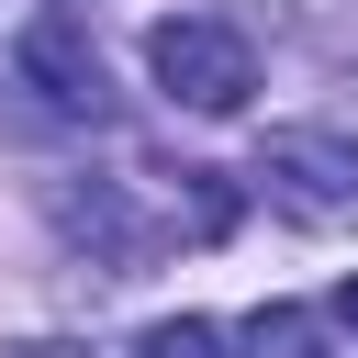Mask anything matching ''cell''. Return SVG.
<instances>
[{"label":"cell","instance_id":"4","mask_svg":"<svg viewBox=\"0 0 358 358\" xmlns=\"http://www.w3.org/2000/svg\"><path fill=\"white\" fill-rule=\"evenodd\" d=\"M45 213H56V235H67V246H90V257H101L112 280H123V268H134V257L157 246V224H134L112 179H90V190H78V179H56V190H45Z\"/></svg>","mask_w":358,"mask_h":358},{"label":"cell","instance_id":"8","mask_svg":"<svg viewBox=\"0 0 358 358\" xmlns=\"http://www.w3.org/2000/svg\"><path fill=\"white\" fill-rule=\"evenodd\" d=\"M11 358H90V347H67V336H34V347H11Z\"/></svg>","mask_w":358,"mask_h":358},{"label":"cell","instance_id":"3","mask_svg":"<svg viewBox=\"0 0 358 358\" xmlns=\"http://www.w3.org/2000/svg\"><path fill=\"white\" fill-rule=\"evenodd\" d=\"M11 67H22V90H45L67 123H101V101H112V78H101V45H90V11H78V0H45V11L22 22Z\"/></svg>","mask_w":358,"mask_h":358},{"label":"cell","instance_id":"6","mask_svg":"<svg viewBox=\"0 0 358 358\" xmlns=\"http://www.w3.org/2000/svg\"><path fill=\"white\" fill-rule=\"evenodd\" d=\"M134 358H224V336H213L201 313H168V324H145V336H134Z\"/></svg>","mask_w":358,"mask_h":358},{"label":"cell","instance_id":"7","mask_svg":"<svg viewBox=\"0 0 358 358\" xmlns=\"http://www.w3.org/2000/svg\"><path fill=\"white\" fill-rule=\"evenodd\" d=\"M336 324H347V336H358V268H347V280H336Z\"/></svg>","mask_w":358,"mask_h":358},{"label":"cell","instance_id":"2","mask_svg":"<svg viewBox=\"0 0 358 358\" xmlns=\"http://www.w3.org/2000/svg\"><path fill=\"white\" fill-rule=\"evenodd\" d=\"M145 78H157L179 112H246L257 56H246V34H235L224 11H168V22L145 34Z\"/></svg>","mask_w":358,"mask_h":358},{"label":"cell","instance_id":"1","mask_svg":"<svg viewBox=\"0 0 358 358\" xmlns=\"http://www.w3.org/2000/svg\"><path fill=\"white\" fill-rule=\"evenodd\" d=\"M257 201L268 213H291V224H313V235H336V224H358V145L347 134H324V123H280V134H257Z\"/></svg>","mask_w":358,"mask_h":358},{"label":"cell","instance_id":"5","mask_svg":"<svg viewBox=\"0 0 358 358\" xmlns=\"http://www.w3.org/2000/svg\"><path fill=\"white\" fill-rule=\"evenodd\" d=\"M246 358H336V336H324L302 302H257V313H246Z\"/></svg>","mask_w":358,"mask_h":358}]
</instances>
